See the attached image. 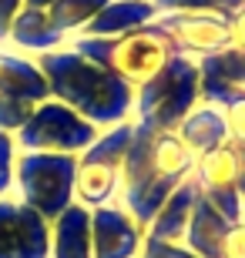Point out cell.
Returning <instances> with one entry per match:
<instances>
[{"mask_svg":"<svg viewBox=\"0 0 245 258\" xmlns=\"http://www.w3.org/2000/svg\"><path fill=\"white\" fill-rule=\"evenodd\" d=\"M101 127L91 124L87 117H81L77 111H71L67 104L47 97L34 107V114L14 138H17L20 151H51V154H81L84 148H91Z\"/></svg>","mask_w":245,"mask_h":258,"instance_id":"cell-7","label":"cell"},{"mask_svg":"<svg viewBox=\"0 0 245 258\" xmlns=\"http://www.w3.org/2000/svg\"><path fill=\"white\" fill-rule=\"evenodd\" d=\"M74 154L20 151L17 174H14V198L34 208L40 218L54 221L61 211L74 205Z\"/></svg>","mask_w":245,"mask_h":258,"instance_id":"cell-5","label":"cell"},{"mask_svg":"<svg viewBox=\"0 0 245 258\" xmlns=\"http://www.w3.org/2000/svg\"><path fill=\"white\" fill-rule=\"evenodd\" d=\"M185 148H188L195 158H202L205 151L218 148V144L228 141V131H225V117H222V107L218 104H208V101H198L191 107V114L175 127Z\"/></svg>","mask_w":245,"mask_h":258,"instance_id":"cell-17","label":"cell"},{"mask_svg":"<svg viewBox=\"0 0 245 258\" xmlns=\"http://www.w3.org/2000/svg\"><path fill=\"white\" fill-rule=\"evenodd\" d=\"M138 258H198L191 248L185 245H168V241H151L144 235V245H141V255Z\"/></svg>","mask_w":245,"mask_h":258,"instance_id":"cell-26","label":"cell"},{"mask_svg":"<svg viewBox=\"0 0 245 258\" xmlns=\"http://www.w3.org/2000/svg\"><path fill=\"white\" fill-rule=\"evenodd\" d=\"M228 225L232 221L198 195L191 221H188V231H185V248H191L198 258H218V245H222V235H225Z\"/></svg>","mask_w":245,"mask_h":258,"instance_id":"cell-18","label":"cell"},{"mask_svg":"<svg viewBox=\"0 0 245 258\" xmlns=\"http://www.w3.org/2000/svg\"><path fill=\"white\" fill-rule=\"evenodd\" d=\"M17 138L0 131V198H14V174H17Z\"/></svg>","mask_w":245,"mask_h":258,"instance_id":"cell-23","label":"cell"},{"mask_svg":"<svg viewBox=\"0 0 245 258\" xmlns=\"http://www.w3.org/2000/svg\"><path fill=\"white\" fill-rule=\"evenodd\" d=\"M242 221H245V208H242Z\"/></svg>","mask_w":245,"mask_h":258,"instance_id":"cell-30","label":"cell"},{"mask_svg":"<svg viewBox=\"0 0 245 258\" xmlns=\"http://www.w3.org/2000/svg\"><path fill=\"white\" fill-rule=\"evenodd\" d=\"M51 258H94L91 251V211L71 205L51 221Z\"/></svg>","mask_w":245,"mask_h":258,"instance_id":"cell-16","label":"cell"},{"mask_svg":"<svg viewBox=\"0 0 245 258\" xmlns=\"http://www.w3.org/2000/svg\"><path fill=\"white\" fill-rule=\"evenodd\" d=\"M67 47L74 54H81L84 60H91V64L111 71L114 77H121L134 91L141 84H148L151 77L175 57L171 44L155 24L138 27L131 34H121V37H84V34H77V37L67 40Z\"/></svg>","mask_w":245,"mask_h":258,"instance_id":"cell-3","label":"cell"},{"mask_svg":"<svg viewBox=\"0 0 245 258\" xmlns=\"http://www.w3.org/2000/svg\"><path fill=\"white\" fill-rule=\"evenodd\" d=\"M158 14H175V10H188V14H215V17H232L245 0H151Z\"/></svg>","mask_w":245,"mask_h":258,"instance_id":"cell-21","label":"cell"},{"mask_svg":"<svg viewBox=\"0 0 245 258\" xmlns=\"http://www.w3.org/2000/svg\"><path fill=\"white\" fill-rule=\"evenodd\" d=\"M228 37H232L235 50H245V4L228 17Z\"/></svg>","mask_w":245,"mask_h":258,"instance_id":"cell-28","label":"cell"},{"mask_svg":"<svg viewBox=\"0 0 245 258\" xmlns=\"http://www.w3.org/2000/svg\"><path fill=\"white\" fill-rule=\"evenodd\" d=\"M191 181L198 184L202 195H212V191H238L242 195L245 148L225 141V144H218V148H212V151H205L202 158H195Z\"/></svg>","mask_w":245,"mask_h":258,"instance_id":"cell-11","label":"cell"},{"mask_svg":"<svg viewBox=\"0 0 245 258\" xmlns=\"http://www.w3.org/2000/svg\"><path fill=\"white\" fill-rule=\"evenodd\" d=\"M51 4H57V0H24V7H34V10H47Z\"/></svg>","mask_w":245,"mask_h":258,"instance_id":"cell-29","label":"cell"},{"mask_svg":"<svg viewBox=\"0 0 245 258\" xmlns=\"http://www.w3.org/2000/svg\"><path fill=\"white\" fill-rule=\"evenodd\" d=\"M24 10V0H0V47L7 44L10 24L17 20V14Z\"/></svg>","mask_w":245,"mask_h":258,"instance_id":"cell-27","label":"cell"},{"mask_svg":"<svg viewBox=\"0 0 245 258\" xmlns=\"http://www.w3.org/2000/svg\"><path fill=\"white\" fill-rule=\"evenodd\" d=\"M0 258H51V221L17 198H0Z\"/></svg>","mask_w":245,"mask_h":258,"instance_id":"cell-9","label":"cell"},{"mask_svg":"<svg viewBox=\"0 0 245 258\" xmlns=\"http://www.w3.org/2000/svg\"><path fill=\"white\" fill-rule=\"evenodd\" d=\"M222 117H225V131L232 144H242L245 148V91H235V94L222 101Z\"/></svg>","mask_w":245,"mask_h":258,"instance_id":"cell-24","label":"cell"},{"mask_svg":"<svg viewBox=\"0 0 245 258\" xmlns=\"http://www.w3.org/2000/svg\"><path fill=\"white\" fill-rule=\"evenodd\" d=\"M198 67H202V74L222 77L225 84H232V87H238V91H245V50L225 47L222 54H215V57L198 60Z\"/></svg>","mask_w":245,"mask_h":258,"instance_id":"cell-20","label":"cell"},{"mask_svg":"<svg viewBox=\"0 0 245 258\" xmlns=\"http://www.w3.org/2000/svg\"><path fill=\"white\" fill-rule=\"evenodd\" d=\"M198 201V184L181 181L175 191L168 195V201L155 211V218L148 225V238L151 241H168V245H185V231H188L191 211H195Z\"/></svg>","mask_w":245,"mask_h":258,"instance_id":"cell-14","label":"cell"},{"mask_svg":"<svg viewBox=\"0 0 245 258\" xmlns=\"http://www.w3.org/2000/svg\"><path fill=\"white\" fill-rule=\"evenodd\" d=\"M144 245V228L131 218L121 201L91 211V251L94 258H138Z\"/></svg>","mask_w":245,"mask_h":258,"instance_id":"cell-10","label":"cell"},{"mask_svg":"<svg viewBox=\"0 0 245 258\" xmlns=\"http://www.w3.org/2000/svg\"><path fill=\"white\" fill-rule=\"evenodd\" d=\"M34 107H37L34 101H24V97H14V94H0V131L17 134L30 121Z\"/></svg>","mask_w":245,"mask_h":258,"instance_id":"cell-22","label":"cell"},{"mask_svg":"<svg viewBox=\"0 0 245 258\" xmlns=\"http://www.w3.org/2000/svg\"><path fill=\"white\" fill-rule=\"evenodd\" d=\"M155 27L165 34L175 54L191 60H205L232 47L228 37V20L215 14H188V10H175V14H158Z\"/></svg>","mask_w":245,"mask_h":258,"instance_id":"cell-8","label":"cell"},{"mask_svg":"<svg viewBox=\"0 0 245 258\" xmlns=\"http://www.w3.org/2000/svg\"><path fill=\"white\" fill-rule=\"evenodd\" d=\"M158 20V7L151 0H111L97 10V17L81 34L84 37H121L138 27H148Z\"/></svg>","mask_w":245,"mask_h":258,"instance_id":"cell-13","label":"cell"},{"mask_svg":"<svg viewBox=\"0 0 245 258\" xmlns=\"http://www.w3.org/2000/svg\"><path fill=\"white\" fill-rule=\"evenodd\" d=\"M195 171V154L185 148L175 131H151L134 121V134L121 164V188L118 201L131 211L148 235L155 211L168 201V195Z\"/></svg>","mask_w":245,"mask_h":258,"instance_id":"cell-1","label":"cell"},{"mask_svg":"<svg viewBox=\"0 0 245 258\" xmlns=\"http://www.w3.org/2000/svg\"><path fill=\"white\" fill-rule=\"evenodd\" d=\"M64 44L67 40L54 30L47 10H34V7L20 10L17 20L10 24V34H7V47L17 50V54H27V57H40V54L61 50Z\"/></svg>","mask_w":245,"mask_h":258,"instance_id":"cell-15","label":"cell"},{"mask_svg":"<svg viewBox=\"0 0 245 258\" xmlns=\"http://www.w3.org/2000/svg\"><path fill=\"white\" fill-rule=\"evenodd\" d=\"M198 101H202V67L198 60L175 54L148 84L134 91L131 121L151 131H175Z\"/></svg>","mask_w":245,"mask_h":258,"instance_id":"cell-4","label":"cell"},{"mask_svg":"<svg viewBox=\"0 0 245 258\" xmlns=\"http://www.w3.org/2000/svg\"><path fill=\"white\" fill-rule=\"evenodd\" d=\"M218 258H245V221H232L222 235Z\"/></svg>","mask_w":245,"mask_h":258,"instance_id":"cell-25","label":"cell"},{"mask_svg":"<svg viewBox=\"0 0 245 258\" xmlns=\"http://www.w3.org/2000/svg\"><path fill=\"white\" fill-rule=\"evenodd\" d=\"M104 4H111V0H57V4L47 7V17H51L57 34L64 40H71L97 17V10Z\"/></svg>","mask_w":245,"mask_h":258,"instance_id":"cell-19","label":"cell"},{"mask_svg":"<svg viewBox=\"0 0 245 258\" xmlns=\"http://www.w3.org/2000/svg\"><path fill=\"white\" fill-rule=\"evenodd\" d=\"M0 94H14V97L40 104V101L51 97V87L34 57L17 54L10 47H0Z\"/></svg>","mask_w":245,"mask_h":258,"instance_id":"cell-12","label":"cell"},{"mask_svg":"<svg viewBox=\"0 0 245 258\" xmlns=\"http://www.w3.org/2000/svg\"><path fill=\"white\" fill-rule=\"evenodd\" d=\"M134 134V121L104 127L97 134L91 148L77 154V171H74V201L84 205L87 211L118 201V188H121V164L128 154Z\"/></svg>","mask_w":245,"mask_h":258,"instance_id":"cell-6","label":"cell"},{"mask_svg":"<svg viewBox=\"0 0 245 258\" xmlns=\"http://www.w3.org/2000/svg\"><path fill=\"white\" fill-rule=\"evenodd\" d=\"M34 60L40 64V71L47 77L51 97L61 101V104H67L71 111H77L81 117H87L101 131L131 121L134 87H128L111 71L84 60L81 54H74V50L67 47V44L61 50L40 54Z\"/></svg>","mask_w":245,"mask_h":258,"instance_id":"cell-2","label":"cell"}]
</instances>
